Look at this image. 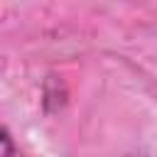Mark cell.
I'll return each instance as SVG.
<instances>
[{
    "label": "cell",
    "mask_w": 157,
    "mask_h": 157,
    "mask_svg": "<svg viewBox=\"0 0 157 157\" xmlns=\"http://www.w3.org/2000/svg\"><path fill=\"white\" fill-rule=\"evenodd\" d=\"M0 157H15V145L5 128H0Z\"/></svg>",
    "instance_id": "cell-1"
}]
</instances>
